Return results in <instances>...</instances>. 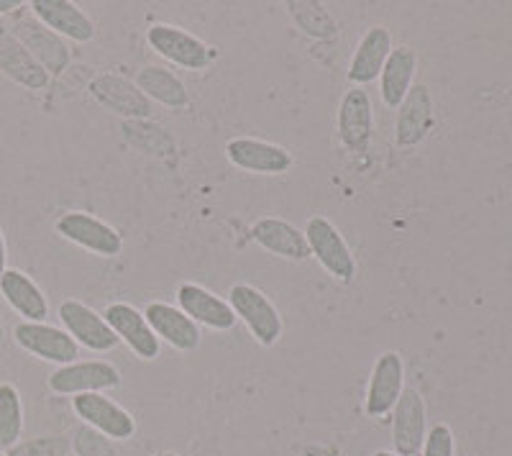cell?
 Returning a JSON list of instances; mask_svg holds the SVG:
<instances>
[{"instance_id": "obj_5", "label": "cell", "mask_w": 512, "mask_h": 456, "mask_svg": "<svg viewBox=\"0 0 512 456\" xmlns=\"http://www.w3.org/2000/svg\"><path fill=\"white\" fill-rule=\"evenodd\" d=\"M62 239L72 241L75 246L95 257H118L123 252V239L111 223L100 221L98 216L85 211H67L54 223Z\"/></svg>"}, {"instance_id": "obj_29", "label": "cell", "mask_w": 512, "mask_h": 456, "mask_svg": "<svg viewBox=\"0 0 512 456\" xmlns=\"http://www.w3.org/2000/svg\"><path fill=\"white\" fill-rule=\"evenodd\" d=\"M75 451L80 456H118L111 439H105L103 433L93 431V428L88 426H82L80 431L75 433Z\"/></svg>"}, {"instance_id": "obj_25", "label": "cell", "mask_w": 512, "mask_h": 456, "mask_svg": "<svg viewBox=\"0 0 512 456\" xmlns=\"http://www.w3.org/2000/svg\"><path fill=\"white\" fill-rule=\"evenodd\" d=\"M134 82L146 98L164 108L180 111V108H185L187 103H190V93H187L185 82H182L175 72H169L167 67H141Z\"/></svg>"}, {"instance_id": "obj_15", "label": "cell", "mask_w": 512, "mask_h": 456, "mask_svg": "<svg viewBox=\"0 0 512 456\" xmlns=\"http://www.w3.org/2000/svg\"><path fill=\"white\" fill-rule=\"evenodd\" d=\"M29 13L49 31L75 44H88L98 34L88 13L70 0H31Z\"/></svg>"}, {"instance_id": "obj_26", "label": "cell", "mask_w": 512, "mask_h": 456, "mask_svg": "<svg viewBox=\"0 0 512 456\" xmlns=\"http://www.w3.org/2000/svg\"><path fill=\"white\" fill-rule=\"evenodd\" d=\"M24 431V403L11 382H0V449H13Z\"/></svg>"}, {"instance_id": "obj_8", "label": "cell", "mask_w": 512, "mask_h": 456, "mask_svg": "<svg viewBox=\"0 0 512 456\" xmlns=\"http://www.w3.org/2000/svg\"><path fill=\"white\" fill-rule=\"evenodd\" d=\"M77 418L93 431L103 433L111 441H128L136 433L134 416L123 410L116 400H111L105 392H90V395H77L72 398Z\"/></svg>"}, {"instance_id": "obj_13", "label": "cell", "mask_w": 512, "mask_h": 456, "mask_svg": "<svg viewBox=\"0 0 512 456\" xmlns=\"http://www.w3.org/2000/svg\"><path fill=\"white\" fill-rule=\"evenodd\" d=\"M13 36L29 49L31 57L49 72V77L62 75L70 67L72 52L67 47V41L54 34V31H49L44 24H39L34 16L18 18L16 26H13Z\"/></svg>"}, {"instance_id": "obj_33", "label": "cell", "mask_w": 512, "mask_h": 456, "mask_svg": "<svg viewBox=\"0 0 512 456\" xmlns=\"http://www.w3.org/2000/svg\"><path fill=\"white\" fill-rule=\"evenodd\" d=\"M303 456H338L336 451L331 449H320V446H310V449H305Z\"/></svg>"}, {"instance_id": "obj_2", "label": "cell", "mask_w": 512, "mask_h": 456, "mask_svg": "<svg viewBox=\"0 0 512 456\" xmlns=\"http://www.w3.org/2000/svg\"><path fill=\"white\" fill-rule=\"evenodd\" d=\"M305 241H308L310 257L326 269L328 275L338 282H351L356 275V257L351 246L341 236L328 218L313 216L305 226Z\"/></svg>"}, {"instance_id": "obj_23", "label": "cell", "mask_w": 512, "mask_h": 456, "mask_svg": "<svg viewBox=\"0 0 512 456\" xmlns=\"http://www.w3.org/2000/svg\"><path fill=\"white\" fill-rule=\"evenodd\" d=\"M0 72L26 90H44L52 82L49 72L13 34H0Z\"/></svg>"}, {"instance_id": "obj_11", "label": "cell", "mask_w": 512, "mask_h": 456, "mask_svg": "<svg viewBox=\"0 0 512 456\" xmlns=\"http://www.w3.org/2000/svg\"><path fill=\"white\" fill-rule=\"evenodd\" d=\"M103 316L108 326L113 328V334L118 336V341H123L131 349V354H136L144 362H152V359L159 357L162 341L157 339V334L146 321L144 310L131 303H111L105 308Z\"/></svg>"}, {"instance_id": "obj_9", "label": "cell", "mask_w": 512, "mask_h": 456, "mask_svg": "<svg viewBox=\"0 0 512 456\" xmlns=\"http://www.w3.org/2000/svg\"><path fill=\"white\" fill-rule=\"evenodd\" d=\"M405 390V364L397 351H384L374 362L372 377L367 385V398H364V410L369 418H384L395 410Z\"/></svg>"}, {"instance_id": "obj_4", "label": "cell", "mask_w": 512, "mask_h": 456, "mask_svg": "<svg viewBox=\"0 0 512 456\" xmlns=\"http://www.w3.org/2000/svg\"><path fill=\"white\" fill-rule=\"evenodd\" d=\"M57 316L64 331L75 339V344L85 346L93 354H108V351H113L121 344L118 336L113 334V328L105 321L103 313L93 310L82 300H62L57 308Z\"/></svg>"}, {"instance_id": "obj_12", "label": "cell", "mask_w": 512, "mask_h": 456, "mask_svg": "<svg viewBox=\"0 0 512 456\" xmlns=\"http://www.w3.org/2000/svg\"><path fill=\"white\" fill-rule=\"evenodd\" d=\"M90 95L98 100L100 106L108 108L116 116L128 118V121H146L152 116L154 103L136 88V82L126 80L113 72H103L90 82Z\"/></svg>"}, {"instance_id": "obj_18", "label": "cell", "mask_w": 512, "mask_h": 456, "mask_svg": "<svg viewBox=\"0 0 512 456\" xmlns=\"http://www.w3.org/2000/svg\"><path fill=\"white\" fill-rule=\"evenodd\" d=\"M177 308L198 326L210 328V331H231L239 321L233 316L228 300L218 298L216 293H210L208 287L198 285V282H182L177 287Z\"/></svg>"}, {"instance_id": "obj_32", "label": "cell", "mask_w": 512, "mask_h": 456, "mask_svg": "<svg viewBox=\"0 0 512 456\" xmlns=\"http://www.w3.org/2000/svg\"><path fill=\"white\" fill-rule=\"evenodd\" d=\"M24 3L21 0H0V16H6V13H13L16 8H21Z\"/></svg>"}, {"instance_id": "obj_6", "label": "cell", "mask_w": 512, "mask_h": 456, "mask_svg": "<svg viewBox=\"0 0 512 456\" xmlns=\"http://www.w3.org/2000/svg\"><path fill=\"white\" fill-rule=\"evenodd\" d=\"M13 341H16L26 354L41 359V362L57 364V367H64V364L77 362L80 357V346L75 344L64 328L52 326V323H29L21 321L13 326Z\"/></svg>"}, {"instance_id": "obj_22", "label": "cell", "mask_w": 512, "mask_h": 456, "mask_svg": "<svg viewBox=\"0 0 512 456\" xmlns=\"http://www.w3.org/2000/svg\"><path fill=\"white\" fill-rule=\"evenodd\" d=\"M433 126V100L425 85H413L397 111L395 139L400 147H418Z\"/></svg>"}, {"instance_id": "obj_37", "label": "cell", "mask_w": 512, "mask_h": 456, "mask_svg": "<svg viewBox=\"0 0 512 456\" xmlns=\"http://www.w3.org/2000/svg\"><path fill=\"white\" fill-rule=\"evenodd\" d=\"M0 456H8V454H3V451H0Z\"/></svg>"}, {"instance_id": "obj_14", "label": "cell", "mask_w": 512, "mask_h": 456, "mask_svg": "<svg viewBox=\"0 0 512 456\" xmlns=\"http://www.w3.org/2000/svg\"><path fill=\"white\" fill-rule=\"evenodd\" d=\"M425 400L418 390L405 387L392 410V446L397 456H420L425 444Z\"/></svg>"}, {"instance_id": "obj_34", "label": "cell", "mask_w": 512, "mask_h": 456, "mask_svg": "<svg viewBox=\"0 0 512 456\" xmlns=\"http://www.w3.org/2000/svg\"><path fill=\"white\" fill-rule=\"evenodd\" d=\"M6 341V328H3V318H0V346Z\"/></svg>"}, {"instance_id": "obj_31", "label": "cell", "mask_w": 512, "mask_h": 456, "mask_svg": "<svg viewBox=\"0 0 512 456\" xmlns=\"http://www.w3.org/2000/svg\"><path fill=\"white\" fill-rule=\"evenodd\" d=\"M8 269V246H6V234H3V228H0V277Z\"/></svg>"}, {"instance_id": "obj_28", "label": "cell", "mask_w": 512, "mask_h": 456, "mask_svg": "<svg viewBox=\"0 0 512 456\" xmlns=\"http://www.w3.org/2000/svg\"><path fill=\"white\" fill-rule=\"evenodd\" d=\"M70 451V444L62 436H44V439L26 441L8 449V456H64Z\"/></svg>"}, {"instance_id": "obj_24", "label": "cell", "mask_w": 512, "mask_h": 456, "mask_svg": "<svg viewBox=\"0 0 512 456\" xmlns=\"http://www.w3.org/2000/svg\"><path fill=\"white\" fill-rule=\"evenodd\" d=\"M415 70H418V57L410 47H392L390 57L384 62V70L379 75V95L384 106L400 108L402 100L415 85Z\"/></svg>"}, {"instance_id": "obj_17", "label": "cell", "mask_w": 512, "mask_h": 456, "mask_svg": "<svg viewBox=\"0 0 512 456\" xmlns=\"http://www.w3.org/2000/svg\"><path fill=\"white\" fill-rule=\"evenodd\" d=\"M144 316L149 321V326H152L154 334H157V339L172 346L175 351H182V354L195 351L200 346V341H203L198 323L192 321L190 316H185L177 305L154 300V303H149L144 308Z\"/></svg>"}, {"instance_id": "obj_1", "label": "cell", "mask_w": 512, "mask_h": 456, "mask_svg": "<svg viewBox=\"0 0 512 456\" xmlns=\"http://www.w3.org/2000/svg\"><path fill=\"white\" fill-rule=\"evenodd\" d=\"M228 305H231L233 316L239 318L254 341L259 346H274L282 339L285 323H282L280 310L267 295L254 285H233L228 293Z\"/></svg>"}, {"instance_id": "obj_16", "label": "cell", "mask_w": 512, "mask_h": 456, "mask_svg": "<svg viewBox=\"0 0 512 456\" xmlns=\"http://www.w3.org/2000/svg\"><path fill=\"white\" fill-rule=\"evenodd\" d=\"M338 139L349 152L364 154L374 131L372 98L364 88H351L338 106Z\"/></svg>"}, {"instance_id": "obj_19", "label": "cell", "mask_w": 512, "mask_h": 456, "mask_svg": "<svg viewBox=\"0 0 512 456\" xmlns=\"http://www.w3.org/2000/svg\"><path fill=\"white\" fill-rule=\"evenodd\" d=\"M251 239L274 257L290 259V262H303V259L310 257L305 231L292 226L290 221H282V218H259L251 226Z\"/></svg>"}, {"instance_id": "obj_3", "label": "cell", "mask_w": 512, "mask_h": 456, "mask_svg": "<svg viewBox=\"0 0 512 456\" xmlns=\"http://www.w3.org/2000/svg\"><path fill=\"white\" fill-rule=\"evenodd\" d=\"M146 41L149 47L164 57L172 65L182 67L190 72H203L208 70L210 62L216 59V52L205 44L198 36L187 34L185 29L172 24H154L152 29L146 31Z\"/></svg>"}, {"instance_id": "obj_21", "label": "cell", "mask_w": 512, "mask_h": 456, "mask_svg": "<svg viewBox=\"0 0 512 456\" xmlns=\"http://www.w3.org/2000/svg\"><path fill=\"white\" fill-rule=\"evenodd\" d=\"M0 295L29 323H44L49 316V300L39 285L21 269H6L0 277Z\"/></svg>"}, {"instance_id": "obj_35", "label": "cell", "mask_w": 512, "mask_h": 456, "mask_svg": "<svg viewBox=\"0 0 512 456\" xmlns=\"http://www.w3.org/2000/svg\"><path fill=\"white\" fill-rule=\"evenodd\" d=\"M374 456H397V454H395V451H377Z\"/></svg>"}, {"instance_id": "obj_27", "label": "cell", "mask_w": 512, "mask_h": 456, "mask_svg": "<svg viewBox=\"0 0 512 456\" xmlns=\"http://www.w3.org/2000/svg\"><path fill=\"white\" fill-rule=\"evenodd\" d=\"M295 24L313 39H333L336 36V21L318 3H287Z\"/></svg>"}, {"instance_id": "obj_36", "label": "cell", "mask_w": 512, "mask_h": 456, "mask_svg": "<svg viewBox=\"0 0 512 456\" xmlns=\"http://www.w3.org/2000/svg\"><path fill=\"white\" fill-rule=\"evenodd\" d=\"M154 456H180V454H172V451H162V454H154Z\"/></svg>"}, {"instance_id": "obj_10", "label": "cell", "mask_w": 512, "mask_h": 456, "mask_svg": "<svg viewBox=\"0 0 512 456\" xmlns=\"http://www.w3.org/2000/svg\"><path fill=\"white\" fill-rule=\"evenodd\" d=\"M226 157L233 167L251 172V175H285L292 170V154L280 144L254 139V136H236L226 144Z\"/></svg>"}, {"instance_id": "obj_30", "label": "cell", "mask_w": 512, "mask_h": 456, "mask_svg": "<svg viewBox=\"0 0 512 456\" xmlns=\"http://www.w3.org/2000/svg\"><path fill=\"white\" fill-rule=\"evenodd\" d=\"M423 456H454V433H451V428L443 426V423H438V426H433L431 431H428V436H425V444H423V451H420Z\"/></svg>"}, {"instance_id": "obj_20", "label": "cell", "mask_w": 512, "mask_h": 456, "mask_svg": "<svg viewBox=\"0 0 512 456\" xmlns=\"http://www.w3.org/2000/svg\"><path fill=\"white\" fill-rule=\"evenodd\" d=\"M392 52V34L390 29L384 26H372L367 34L361 36L359 47H356L354 57H351V65L346 77L354 88H364L369 82L379 80L384 70V62Z\"/></svg>"}, {"instance_id": "obj_7", "label": "cell", "mask_w": 512, "mask_h": 456, "mask_svg": "<svg viewBox=\"0 0 512 456\" xmlns=\"http://www.w3.org/2000/svg\"><path fill=\"white\" fill-rule=\"evenodd\" d=\"M49 390L57 395H90V392H105L121 385V372L116 364L105 359H85L57 367L49 375Z\"/></svg>"}]
</instances>
